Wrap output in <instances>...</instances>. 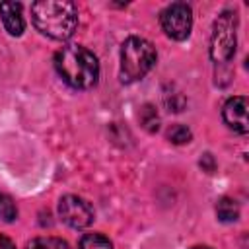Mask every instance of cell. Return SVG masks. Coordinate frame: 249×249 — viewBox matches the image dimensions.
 <instances>
[{"instance_id": "cell-9", "label": "cell", "mask_w": 249, "mask_h": 249, "mask_svg": "<svg viewBox=\"0 0 249 249\" xmlns=\"http://www.w3.org/2000/svg\"><path fill=\"white\" fill-rule=\"evenodd\" d=\"M216 216L222 220V222H235L239 218V206L233 198L230 196H224L218 200L216 204Z\"/></svg>"}, {"instance_id": "cell-8", "label": "cell", "mask_w": 249, "mask_h": 249, "mask_svg": "<svg viewBox=\"0 0 249 249\" xmlns=\"http://www.w3.org/2000/svg\"><path fill=\"white\" fill-rule=\"evenodd\" d=\"M0 18H2V23L10 35L19 37L23 33L25 23H23L19 2H0Z\"/></svg>"}, {"instance_id": "cell-13", "label": "cell", "mask_w": 249, "mask_h": 249, "mask_svg": "<svg viewBox=\"0 0 249 249\" xmlns=\"http://www.w3.org/2000/svg\"><path fill=\"white\" fill-rule=\"evenodd\" d=\"M16 216H18V208H16L14 200L8 195L0 193V220L12 222V220H16Z\"/></svg>"}, {"instance_id": "cell-5", "label": "cell", "mask_w": 249, "mask_h": 249, "mask_svg": "<svg viewBox=\"0 0 249 249\" xmlns=\"http://www.w3.org/2000/svg\"><path fill=\"white\" fill-rule=\"evenodd\" d=\"M160 21L167 37L175 41H185L193 27V12L185 2H173L161 12Z\"/></svg>"}, {"instance_id": "cell-7", "label": "cell", "mask_w": 249, "mask_h": 249, "mask_svg": "<svg viewBox=\"0 0 249 249\" xmlns=\"http://www.w3.org/2000/svg\"><path fill=\"white\" fill-rule=\"evenodd\" d=\"M222 117L226 121V124L239 132V134H247L249 130V121H247V97L243 95H235L231 99L226 101L224 109H222Z\"/></svg>"}, {"instance_id": "cell-4", "label": "cell", "mask_w": 249, "mask_h": 249, "mask_svg": "<svg viewBox=\"0 0 249 249\" xmlns=\"http://www.w3.org/2000/svg\"><path fill=\"white\" fill-rule=\"evenodd\" d=\"M237 45V14L235 12H222L212 27L210 35V56L216 64H228L235 54Z\"/></svg>"}, {"instance_id": "cell-12", "label": "cell", "mask_w": 249, "mask_h": 249, "mask_svg": "<svg viewBox=\"0 0 249 249\" xmlns=\"http://www.w3.org/2000/svg\"><path fill=\"white\" fill-rule=\"evenodd\" d=\"M140 123H142L144 128L150 130V132L158 130V126H160V117H158V113H156V109H154L152 105H144V107L140 109Z\"/></svg>"}, {"instance_id": "cell-2", "label": "cell", "mask_w": 249, "mask_h": 249, "mask_svg": "<svg viewBox=\"0 0 249 249\" xmlns=\"http://www.w3.org/2000/svg\"><path fill=\"white\" fill-rule=\"evenodd\" d=\"M54 68L58 76L74 89H89L99 78V62L95 54L80 45H68L56 51Z\"/></svg>"}, {"instance_id": "cell-11", "label": "cell", "mask_w": 249, "mask_h": 249, "mask_svg": "<svg viewBox=\"0 0 249 249\" xmlns=\"http://www.w3.org/2000/svg\"><path fill=\"white\" fill-rule=\"evenodd\" d=\"M29 249H70L64 239L58 237H35L29 243Z\"/></svg>"}, {"instance_id": "cell-10", "label": "cell", "mask_w": 249, "mask_h": 249, "mask_svg": "<svg viewBox=\"0 0 249 249\" xmlns=\"http://www.w3.org/2000/svg\"><path fill=\"white\" fill-rule=\"evenodd\" d=\"M80 249H113V243L101 233H86L80 239Z\"/></svg>"}, {"instance_id": "cell-6", "label": "cell", "mask_w": 249, "mask_h": 249, "mask_svg": "<svg viewBox=\"0 0 249 249\" xmlns=\"http://www.w3.org/2000/svg\"><path fill=\"white\" fill-rule=\"evenodd\" d=\"M58 216L66 226L74 230H82L93 222V208L88 200L76 195H66L58 202Z\"/></svg>"}, {"instance_id": "cell-15", "label": "cell", "mask_w": 249, "mask_h": 249, "mask_svg": "<svg viewBox=\"0 0 249 249\" xmlns=\"http://www.w3.org/2000/svg\"><path fill=\"white\" fill-rule=\"evenodd\" d=\"M0 249H16V245H14V241L10 237L0 235Z\"/></svg>"}, {"instance_id": "cell-3", "label": "cell", "mask_w": 249, "mask_h": 249, "mask_svg": "<svg viewBox=\"0 0 249 249\" xmlns=\"http://www.w3.org/2000/svg\"><path fill=\"white\" fill-rule=\"evenodd\" d=\"M156 64V49L142 37H128L121 47V70L119 78L123 84H132L144 78Z\"/></svg>"}, {"instance_id": "cell-1", "label": "cell", "mask_w": 249, "mask_h": 249, "mask_svg": "<svg viewBox=\"0 0 249 249\" xmlns=\"http://www.w3.org/2000/svg\"><path fill=\"white\" fill-rule=\"evenodd\" d=\"M31 19L43 35L66 41L78 27V8L68 0H39L31 4Z\"/></svg>"}, {"instance_id": "cell-16", "label": "cell", "mask_w": 249, "mask_h": 249, "mask_svg": "<svg viewBox=\"0 0 249 249\" xmlns=\"http://www.w3.org/2000/svg\"><path fill=\"white\" fill-rule=\"evenodd\" d=\"M191 249H212V247H208V245H195V247H191Z\"/></svg>"}, {"instance_id": "cell-14", "label": "cell", "mask_w": 249, "mask_h": 249, "mask_svg": "<svg viewBox=\"0 0 249 249\" xmlns=\"http://www.w3.org/2000/svg\"><path fill=\"white\" fill-rule=\"evenodd\" d=\"M167 138H169L173 144H187V142H191L193 134H191V130H189L185 124H173V126L167 130Z\"/></svg>"}]
</instances>
